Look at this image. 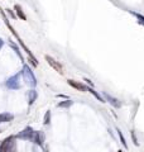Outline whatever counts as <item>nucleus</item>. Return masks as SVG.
<instances>
[{
  "mask_svg": "<svg viewBox=\"0 0 144 152\" xmlns=\"http://www.w3.org/2000/svg\"><path fill=\"white\" fill-rule=\"evenodd\" d=\"M0 152H17V137L9 136L0 143Z\"/></svg>",
  "mask_w": 144,
  "mask_h": 152,
  "instance_id": "obj_1",
  "label": "nucleus"
},
{
  "mask_svg": "<svg viewBox=\"0 0 144 152\" xmlns=\"http://www.w3.org/2000/svg\"><path fill=\"white\" fill-rule=\"evenodd\" d=\"M46 61H47V62H48V65H49V66H51V67L53 69V70H56V71H57V72H58V74L63 75V72H65V70H63V66H62V65H61V64H60V62H58V61H57V60H55L53 57H52V56H49V55H46Z\"/></svg>",
  "mask_w": 144,
  "mask_h": 152,
  "instance_id": "obj_4",
  "label": "nucleus"
},
{
  "mask_svg": "<svg viewBox=\"0 0 144 152\" xmlns=\"http://www.w3.org/2000/svg\"><path fill=\"white\" fill-rule=\"evenodd\" d=\"M72 100H70V99H67V100H65V102H61V103H58V108H70L71 105H72Z\"/></svg>",
  "mask_w": 144,
  "mask_h": 152,
  "instance_id": "obj_13",
  "label": "nucleus"
},
{
  "mask_svg": "<svg viewBox=\"0 0 144 152\" xmlns=\"http://www.w3.org/2000/svg\"><path fill=\"white\" fill-rule=\"evenodd\" d=\"M49 121H51V112L48 110L47 113H46V115H44V124H49Z\"/></svg>",
  "mask_w": 144,
  "mask_h": 152,
  "instance_id": "obj_16",
  "label": "nucleus"
},
{
  "mask_svg": "<svg viewBox=\"0 0 144 152\" xmlns=\"http://www.w3.org/2000/svg\"><path fill=\"white\" fill-rule=\"evenodd\" d=\"M3 45H4V42H3V39H0V48L3 47Z\"/></svg>",
  "mask_w": 144,
  "mask_h": 152,
  "instance_id": "obj_18",
  "label": "nucleus"
},
{
  "mask_svg": "<svg viewBox=\"0 0 144 152\" xmlns=\"http://www.w3.org/2000/svg\"><path fill=\"white\" fill-rule=\"evenodd\" d=\"M118 131V134H119V137H120V141H121V143L124 145V147L125 148H128V145H127V141H125V138H124V136H123V133L120 132V129H116Z\"/></svg>",
  "mask_w": 144,
  "mask_h": 152,
  "instance_id": "obj_15",
  "label": "nucleus"
},
{
  "mask_svg": "<svg viewBox=\"0 0 144 152\" xmlns=\"http://www.w3.org/2000/svg\"><path fill=\"white\" fill-rule=\"evenodd\" d=\"M130 13H132L133 15L138 19V22L140 23L142 26H144V17H143V15H140V14H138V13H134V12H130Z\"/></svg>",
  "mask_w": 144,
  "mask_h": 152,
  "instance_id": "obj_14",
  "label": "nucleus"
},
{
  "mask_svg": "<svg viewBox=\"0 0 144 152\" xmlns=\"http://www.w3.org/2000/svg\"><path fill=\"white\" fill-rule=\"evenodd\" d=\"M105 98L108 99V102H110V104H111L113 107H115V108H120V107H121V103H120L118 99H115V98H113V96H110L109 94H105Z\"/></svg>",
  "mask_w": 144,
  "mask_h": 152,
  "instance_id": "obj_7",
  "label": "nucleus"
},
{
  "mask_svg": "<svg viewBox=\"0 0 144 152\" xmlns=\"http://www.w3.org/2000/svg\"><path fill=\"white\" fill-rule=\"evenodd\" d=\"M37 132L38 131H33L32 127H25L22 132H19L18 134L15 136L17 138H20L24 141H31V142H34L37 141Z\"/></svg>",
  "mask_w": 144,
  "mask_h": 152,
  "instance_id": "obj_2",
  "label": "nucleus"
},
{
  "mask_svg": "<svg viewBox=\"0 0 144 152\" xmlns=\"http://www.w3.org/2000/svg\"><path fill=\"white\" fill-rule=\"evenodd\" d=\"M15 12H17V15H18V18L23 19V20H27V17H25V14H24L23 9L20 8V5H15Z\"/></svg>",
  "mask_w": 144,
  "mask_h": 152,
  "instance_id": "obj_10",
  "label": "nucleus"
},
{
  "mask_svg": "<svg viewBox=\"0 0 144 152\" xmlns=\"http://www.w3.org/2000/svg\"><path fill=\"white\" fill-rule=\"evenodd\" d=\"M13 118H14V117L12 115V114H8V113L0 114V123H3V122H9V121H12Z\"/></svg>",
  "mask_w": 144,
  "mask_h": 152,
  "instance_id": "obj_11",
  "label": "nucleus"
},
{
  "mask_svg": "<svg viewBox=\"0 0 144 152\" xmlns=\"http://www.w3.org/2000/svg\"><path fill=\"white\" fill-rule=\"evenodd\" d=\"M22 75H23V77H24V80H25V83L29 85L31 88H34L36 85H37V80H36V76H34V74H33V71L31 70V67L28 65H24L23 66V70H22V72H20Z\"/></svg>",
  "mask_w": 144,
  "mask_h": 152,
  "instance_id": "obj_3",
  "label": "nucleus"
},
{
  "mask_svg": "<svg viewBox=\"0 0 144 152\" xmlns=\"http://www.w3.org/2000/svg\"><path fill=\"white\" fill-rule=\"evenodd\" d=\"M67 83H68L70 86L75 88L76 90H79V91H87L89 90V86L87 85H85L80 81H75V80H67Z\"/></svg>",
  "mask_w": 144,
  "mask_h": 152,
  "instance_id": "obj_6",
  "label": "nucleus"
},
{
  "mask_svg": "<svg viewBox=\"0 0 144 152\" xmlns=\"http://www.w3.org/2000/svg\"><path fill=\"white\" fill-rule=\"evenodd\" d=\"M36 99H37V91L36 90H29V93H28V102H29V105H32V104L36 102Z\"/></svg>",
  "mask_w": 144,
  "mask_h": 152,
  "instance_id": "obj_8",
  "label": "nucleus"
},
{
  "mask_svg": "<svg viewBox=\"0 0 144 152\" xmlns=\"http://www.w3.org/2000/svg\"><path fill=\"white\" fill-rule=\"evenodd\" d=\"M36 143H38L39 146L43 147V143H44V133H43V132H41V131L37 132V141H36Z\"/></svg>",
  "mask_w": 144,
  "mask_h": 152,
  "instance_id": "obj_9",
  "label": "nucleus"
},
{
  "mask_svg": "<svg viewBox=\"0 0 144 152\" xmlns=\"http://www.w3.org/2000/svg\"><path fill=\"white\" fill-rule=\"evenodd\" d=\"M118 152H123V151H121V150H119V151H118Z\"/></svg>",
  "mask_w": 144,
  "mask_h": 152,
  "instance_id": "obj_19",
  "label": "nucleus"
},
{
  "mask_svg": "<svg viewBox=\"0 0 144 152\" xmlns=\"http://www.w3.org/2000/svg\"><path fill=\"white\" fill-rule=\"evenodd\" d=\"M20 74H17V75H14L12 76L10 79H8V81H7V86L9 89H13V90H17L20 88Z\"/></svg>",
  "mask_w": 144,
  "mask_h": 152,
  "instance_id": "obj_5",
  "label": "nucleus"
},
{
  "mask_svg": "<svg viewBox=\"0 0 144 152\" xmlns=\"http://www.w3.org/2000/svg\"><path fill=\"white\" fill-rule=\"evenodd\" d=\"M87 91H90L91 94H92L94 96H95L96 99H97L99 102H103V103H105V100H104V99H103L101 96H100V94H97V91H95V90H94V88H89V90H87Z\"/></svg>",
  "mask_w": 144,
  "mask_h": 152,
  "instance_id": "obj_12",
  "label": "nucleus"
},
{
  "mask_svg": "<svg viewBox=\"0 0 144 152\" xmlns=\"http://www.w3.org/2000/svg\"><path fill=\"white\" fill-rule=\"evenodd\" d=\"M132 138H133V141H134V143H135V145L138 146V145H139V142L137 141V137H135V133H134V131L132 132Z\"/></svg>",
  "mask_w": 144,
  "mask_h": 152,
  "instance_id": "obj_17",
  "label": "nucleus"
}]
</instances>
